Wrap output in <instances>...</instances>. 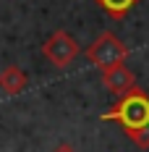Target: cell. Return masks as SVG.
Wrapping results in <instances>:
<instances>
[{
  "label": "cell",
  "mask_w": 149,
  "mask_h": 152,
  "mask_svg": "<svg viewBox=\"0 0 149 152\" xmlns=\"http://www.w3.org/2000/svg\"><path fill=\"white\" fill-rule=\"evenodd\" d=\"M100 121H113L118 126H123L126 137L147 129L149 126V94L141 87H134L131 92L120 94L118 102L100 115Z\"/></svg>",
  "instance_id": "obj_1"
},
{
  "label": "cell",
  "mask_w": 149,
  "mask_h": 152,
  "mask_svg": "<svg viewBox=\"0 0 149 152\" xmlns=\"http://www.w3.org/2000/svg\"><path fill=\"white\" fill-rule=\"evenodd\" d=\"M81 55H84L89 63H94L100 71H105V68H113V66L126 63V58H128V47L123 45L113 31H102Z\"/></svg>",
  "instance_id": "obj_2"
},
{
  "label": "cell",
  "mask_w": 149,
  "mask_h": 152,
  "mask_svg": "<svg viewBox=\"0 0 149 152\" xmlns=\"http://www.w3.org/2000/svg\"><path fill=\"white\" fill-rule=\"evenodd\" d=\"M42 55H45L55 68H68V66L81 55V47H78V42H76L65 29H58V31H52L45 39Z\"/></svg>",
  "instance_id": "obj_3"
},
{
  "label": "cell",
  "mask_w": 149,
  "mask_h": 152,
  "mask_svg": "<svg viewBox=\"0 0 149 152\" xmlns=\"http://www.w3.org/2000/svg\"><path fill=\"white\" fill-rule=\"evenodd\" d=\"M52 152H78V150H76V147H71L68 142H63V144H58V147H55Z\"/></svg>",
  "instance_id": "obj_8"
},
{
  "label": "cell",
  "mask_w": 149,
  "mask_h": 152,
  "mask_svg": "<svg viewBox=\"0 0 149 152\" xmlns=\"http://www.w3.org/2000/svg\"><path fill=\"white\" fill-rule=\"evenodd\" d=\"M128 139L134 142L139 150H149V126H147V129H141V131H136V134H131Z\"/></svg>",
  "instance_id": "obj_7"
},
{
  "label": "cell",
  "mask_w": 149,
  "mask_h": 152,
  "mask_svg": "<svg viewBox=\"0 0 149 152\" xmlns=\"http://www.w3.org/2000/svg\"><path fill=\"white\" fill-rule=\"evenodd\" d=\"M26 84H29V76L18 66H5L0 71V89L5 94H21L26 89Z\"/></svg>",
  "instance_id": "obj_5"
},
{
  "label": "cell",
  "mask_w": 149,
  "mask_h": 152,
  "mask_svg": "<svg viewBox=\"0 0 149 152\" xmlns=\"http://www.w3.org/2000/svg\"><path fill=\"white\" fill-rule=\"evenodd\" d=\"M94 3H100V8H102L113 21H123L141 0H94Z\"/></svg>",
  "instance_id": "obj_6"
},
{
  "label": "cell",
  "mask_w": 149,
  "mask_h": 152,
  "mask_svg": "<svg viewBox=\"0 0 149 152\" xmlns=\"http://www.w3.org/2000/svg\"><path fill=\"white\" fill-rule=\"evenodd\" d=\"M102 84L113 94H126V92H131L136 87V74L126 63H120V66H113V68L102 71Z\"/></svg>",
  "instance_id": "obj_4"
}]
</instances>
